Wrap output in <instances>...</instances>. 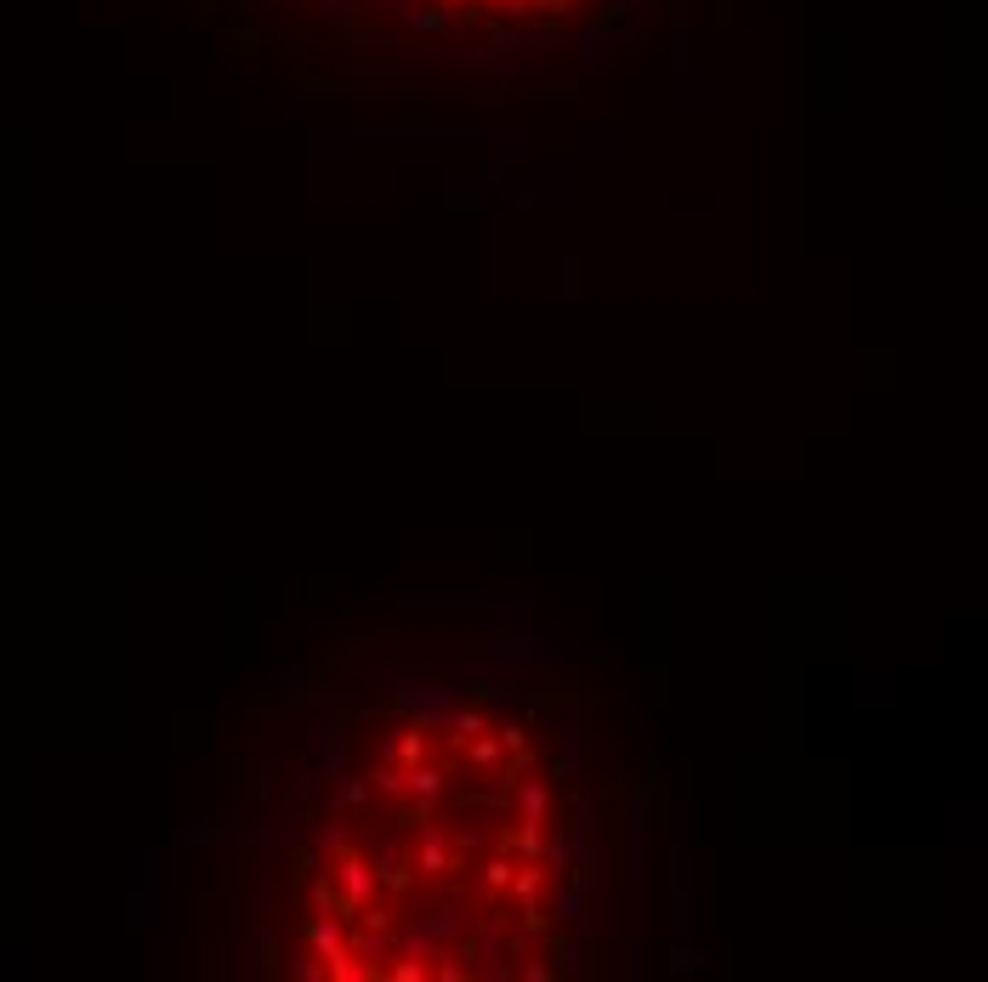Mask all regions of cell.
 Instances as JSON below:
<instances>
[{"instance_id": "16", "label": "cell", "mask_w": 988, "mask_h": 982, "mask_svg": "<svg viewBox=\"0 0 988 982\" xmlns=\"http://www.w3.org/2000/svg\"><path fill=\"white\" fill-rule=\"evenodd\" d=\"M557 290H563V301L580 296V262H574V256H563V262H557Z\"/></svg>"}, {"instance_id": "15", "label": "cell", "mask_w": 988, "mask_h": 982, "mask_svg": "<svg viewBox=\"0 0 988 982\" xmlns=\"http://www.w3.org/2000/svg\"><path fill=\"white\" fill-rule=\"evenodd\" d=\"M290 977H296V982H324V960H318L313 948H301L296 965H290Z\"/></svg>"}, {"instance_id": "5", "label": "cell", "mask_w": 988, "mask_h": 982, "mask_svg": "<svg viewBox=\"0 0 988 982\" xmlns=\"http://www.w3.org/2000/svg\"><path fill=\"white\" fill-rule=\"evenodd\" d=\"M307 943L318 960H330L336 948H347V920L341 914H307Z\"/></svg>"}, {"instance_id": "17", "label": "cell", "mask_w": 988, "mask_h": 982, "mask_svg": "<svg viewBox=\"0 0 988 982\" xmlns=\"http://www.w3.org/2000/svg\"><path fill=\"white\" fill-rule=\"evenodd\" d=\"M313 846L318 852H341V846H347V829L341 824H313Z\"/></svg>"}, {"instance_id": "22", "label": "cell", "mask_w": 988, "mask_h": 982, "mask_svg": "<svg viewBox=\"0 0 988 982\" xmlns=\"http://www.w3.org/2000/svg\"><path fill=\"white\" fill-rule=\"evenodd\" d=\"M688 965H699V954H688V948H676V954H671V971H688Z\"/></svg>"}, {"instance_id": "12", "label": "cell", "mask_w": 988, "mask_h": 982, "mask_svg": "<svg viewBox=\"0 0 988 982\" xmlns=\"http://www.w3.org/2000/svg\"><path fill=\"white\" fill-rule=\"evenodd\" d=\"M551 960H557L551 971H563V977H574V971H580V943H574L568 931H557V937H551Z\"/></svg>"}, {"instance_id": "9", "label": "cell", "mask_w": 988, "mask_h": 982, "mask_svg": "<svg viewBox=\"0 0 988 982\" xmlns=\"http://www.w3.org/2000/svg\"><path fill=\"white\" fill-rule=\"evenodd\" d=\"M370 801V778H353V772H341V790L330 795V812H353Z\"/></svg>"}, {"instance_id": "20", "label": "cell", "mask_w": 988, "mask_h": 982, "mask_svg": "<svg viewBox=\"0 0 988 982\" xmlns=\"http://www.w3.org/2000/svg\"><path fill=\"white\" fill-rule=\"evenodd\" d=\"M517 977H523V982H546V977H557V971H551V965H540V960H529V965H517Z\"/></svg>"}, {"instance_id": "10", "label": "cell", "mask_w": 988, "mask_h": 982, "mask_svg": "<svg viewBox=\"0 0 988 982\" xmlns=\"http://www.w3.org/2000/svg\"><path fill=\"white\" fill-rule=\"evenodd\" d=\"M466 761H472L477 772H500V738H494V733H477V738H472V750H466Z\"/></svg>"}, {"instance_id": "8", "label": "cell", "mask_w": 988, "mask_h": 982, "mask_svg": "<svg viewBox=\"0 0 988 982\" xmlns=\"http://www.w3.org/2000/svg\"><path fill=\"white\" fill-rule=\"evenodd\" d=\"M585 897H591V892H585L580 880H574V886H563V892L551 897V920H557V926H574V920H585Z\"/></svg>"}, {"instance_id": "13", "label": "cell", "mask_w": 988, "mask_h": 982, "mask_svg": "<svg viewBox=\"0 0 988 982\" xmlns=\"http://www.w3.org/2000/svg\"><path fill=\"white\" fill-rule=\"evenodd\" d=\"M370 795L404 801V767H381V772H370Z\"/></svg>"}, {"instance_id": "18", "label": "cell", "mask_w": 988, "mask_h": 982, "mask_svg": "<svg viewBox=\"0 0 988 982\" xmlns=\"http://www.w3.org/2000/svg\"><path fill=\"white\" fill-rule=\"evenodd\" d=\"M483 886H489V892H506V886H512V863L489 858V863H483Z\"/></svg>"}, {"instance_id": "19", "label": "cell", "mask_w": 988, "mask_h": 982, "mask_svg": "<svg viewBox=\"0 0 988 982\" xmlns=\"http://www.w3.org/2000/svg\"><path fill=\"white\" fill-rule=\"evenodd\" d=\"M154 909H159L154 892H148V897H131V931H154Z\"/></svg>"}, {"instance_id": "7", "label": "cell", "mask_w": 988, "mask_h": 982, "mask_svg": "<svg viewBox=\"0 0 988 982\" xmlns=\"http://www.w3.org/2000/svg\"><path fill=\"white\" fill-rule=\"evenodd\" d=\"M421 926L432 931V943H438V948L466 943V914H455V909H432V914H421Z\"/></svg>"}, {"instance_id": "1", "label": "cell", "mask_w": 988, "mask_h": 982, "mask_svg": "<svg viewBox=\"0 0 988 982\" xmlns=\"http://www.w3.org/2000/svg\"><path fill=\"white\" fill-rule=\"evenodd\" d=\"M330 880H336V892H341V920H353L370 897H381V880H375V863H364L358 852H347L341 846L336 852V869H330Z\"/></svg>"}, {"instance_id": "11", "label": "cell", "mask_w": 988, "mask_h": 982, "mask_svg": "<svg viewBox=\"0 0 988 982\" xmlns=\"http://www.w3.org/2000/svg\"><path fill=\"white\" fill-rule=\"evenodd\" d=\"M449 727H455V744H472L477 733H489V716L483 710H449Z\"/></svg>"}, {"instance_id": "6", "label": "cell", "mask_w": 988, "mask_h": 982, "mask_svg": "<svg viewBox=\"0 0 988 982\" xmlns=\"http://www.w3.org/2000/svg\"><path fill=\"white\" fill-rule=\"evenodd\" d=\"M404 795H409V801H432V807H438V795H443V767L409 761V767H404Z\"/></svg>"}, {"instance_id": "21", "label": "cell", "mask_w": 988, "mask_h": 982, "mask_svg": "<svg viewBox=\"0 0 988 982\" xmlns=\"http://www.w3.org/2000/svg\"><path fill=\"white\" fill-rule=\"evenodd\" d=\"M256 954H262V965H273V960H279V937H273V931H262V943H256Z\"/></svg>"}, {"instance_id": "3", "label": "cell", "mask_w": 988, "mask_h": 982, "mask_svg": "<svg viewBox=\"0 0 988 982\" xmlns=\"http://www.w3.org/2000/svg\"><path fill=\"white\" fill-rule=\"evenodd\" d=\"M540 852H546L551 869H568V863H580L585 852H591V818H585V812H574V818L563 824V835H551Z\"/></svg>"}, {"instance_id": "4", "label": "cell", "mask_w": 988, "mask_h": 982, "mask_svg": "<svg viewBox=\"0 0 988 982\" xmlns=\"http://www.w3.org/2000/svg\"><path fill=\"white\" fill-rule=\"evenodd\" d=\"M506 795L517 801V824H546V812H551V778H517Z\"/></svg>"}, {"instance_id": "14", "label": "cell", "mask_w": 988, "mask_h": 982, "mask_svg": "<svg viewBox=\"0 0 988 982\" xmlns=\"http://www.w3.org/2000/svg\"><path fill=\"white\" fill-rule=\"evenodd\" d=\"M608 46H614V40L602 35V29H591V35L580 40V52H585V57H580V69H585V74H591V69H602V57H608Z\"/></svg>"}, {"instance_id": "2", "label": "cell", "mask_w": 988, "mask_h": 982, "mask_svg": "<svg viewBox=\"0 0 988 982\" xmlns=\"http://www.w3.org/2000/svg\"><path fill=\"white\" fill-rule=\"evenodd\" d=\"M409 869H421V875H449L455 869V846L449 835L432 824H415V841H409Z\"/></svg>"}]
</instances>
